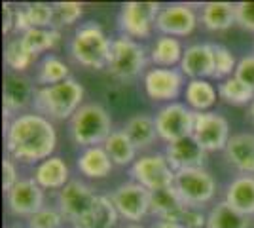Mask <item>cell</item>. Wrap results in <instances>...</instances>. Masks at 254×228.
Here are the masks:
<instances>
[{"label":"cell","instance_id":"obj_1","mask_svg":"<svg viewBox=\"0 0 254 228\" xmlns=\"http://www.w3.org/2000/svg\"><path fill=\"white\" fill-rule=\"evenodd\" d=\"M6 152L17 163H40L53 156L57 131L50 118L38 112H23L4 126Z\"/></svg>","mask_w":254,"mask_h":228},{"label":"cell","instance_id":"obj_2","mask_svg":"<svg viewBox=\"0 0 254 228\" xmlns=\"http://www.w3.org/2000/svg\"><path fill=\"white\" fill-rule=\"evenodd\" d=\"M85 89L76 80L68 78L61 84L40 86L34 93V112L42 114L52 122L70 120L84 105Z\"/></svg>","mask_w":254,"mask_h":228},{"label":"cell","instance_id":"obj_3","mask_svg":"<svg viewBox=\"0 0 254 228\" xmlns=\"http://www.w3.org/2000/svg\"><path fill=\"white\" fill-rule=\"evenodd\" d=\"M112 52V40L95 21H89L76 29L70 40V55L76 63L89 71H106Z\"/></svg>","mask_w":254,"mask_h":228},{"label":"cell","instance_id":"obj_4","mask_svg":"<svg viewBox=\"0 0 254 228\" xmlns=\"http://www.w3.org/2000/svg\"><path fill=\"white\" fill-rule=\"evenodd\" d=\"M112 131V118L99 103H85L68 120V135L82 149L103 147Z\"/></svg>","mask_w":254,"mask_h":228},{"label":"cell","instance_id":"obj_5","mask_svg":"<svg viewBox=\"0 0 254 228\" xmlns=\"http://www.w3.org/2000/svg\"><path fill=\"white\" fill-rule=\"evenodd\" d=\"M146 63V50L137 40L122 34L112 40V52L106 73L120 82H133L144 73Z\"/></svg>","mask_w":254,"mask_h":228},{"label":"cell","instance_id":"obj_6","mask_svg":"<svg viewBox=\"0 0 254 228\" xmlns=\"http://www.w3.org/2000/svg\"><path fill=\"white\" fill-rule=\"evenodd\" d=\"M175 188L186 206L203 207L216 194V181L205 167L182 169L175 175Z\"/></svg>","mask_w":254,"mask_h":228},{"label":"cell","instance_id":"obj_7","mask_svg":"<svg viewBox=\"0 0 254 228\" xmlns=\"http://www.w3.org/2000/svg\"><path fill=\"white\" fill-rule=\"evenodd\" d=\"M175 175H177V171L169 165L163 152L142 154L137 158V162L131 165L133 181L142 185L144 188H148L150 192L173 186L175 185Z\"/></svg>","mask_w":254,"mask_h":228},{"label":"cell","instance_id":"obj_8","mask_svg":"<svg viewBox=\"0 0 254 228\" xmlns=\"http://www.w3.org/2000/svg\"><path fill=\"white\" fill-rule=\"evenodd\" d=\"M156 130L161 141L167 145L191 137L195 112L182 103H167L156 112Z\"/></svg>","mask_w":254,"mask_h":228},{"label":"cell","instance_id":"obj_9","mask_svg":"<svg viewBox=\"0 0 254 228\" xmlns=\"http://www.w3.org/2000/svg\"><path fill=\"white\" fill-rule=\"evenodd\" d=\"M161 10L158 2H126L120 10V29L124 36L133 40L148 38L156 29V19Z\"/></svg>","mask_w":254,"mask_h":228},{"label":"cell","instance_id":"obj_10","mask_svg":"<svg viewBox=\"0 0 254 228\" xmlns=\"http://www.w3.org/2000/svg\"><path fill=\"white\" fill-rule=\"evenodd\" d=\"M110 200L120 219H126L131 225H138L146 215H150V190L135 181L116 186L110 194Z\"/></svg>","mask_w":254,"mask_h":228},{"label":"cell","instance_id":"obj_11","mask_svg":"<svg viewBox=\"0 0 254 228\" xmlns=\"http://www.w3.org/2000/svg\"><path fill=\"white\" fill-rule=\"evenodd\" d=\"M191 137L197 141L205 152L226 151L228 141L232 139L230 135V122L222 114L216 112H195L193 120V131Z\"/></svg>","mask_w":254,"mask_h":228},{"label":"cell","instance_id":"obj_12","mask_svg":"<svg viewBox=\"0 0 254 228\" xmlns=\"http://www.w3.org/2000/svg\"><path fill=\"white\" fill-rule=\"evenodd\" d=\"M99 196L101 194H97L93 186H89L80 179H72L64 188L57 192V207L63 213V217L70 225H74L76 221L85 217L93 209Z\"/></svg>","mask_w":254,"mask_h":228},{"label":"cell","instance_id":"obj_13","mask_svg":"<svg viewBox=\"0 0 254 228\" xmlns=\"http://www.w3.org/2000/svg\"><path fill=\"white\" fill-rule=\"evenodd\" d=\"M199 21V15L191 8V4L186 2H173L161 6L156 19V31L163 36H173V38H182L195 31Z\"/></svg>","mask_w":254,"mask_h":228},{"label":"cell","instance_id":"obj_14","mask_svg":"<svg viewBox=\"0 0 254 228\" xmlns=\"http://www.w3.org/2000/svg\"><path fill=\"white\" fill-rule=\"evenodd\" d=\"M6 204L11 215L15 217H32L42 207H46L44 188L32 177L21 179L17 185L6 192Z\"/></svg>","mask_w":254,"mask_h":228},{"label":"cell","instance_id":"obj_15","mask_svg":"<svg viewBox=\"0 0 254 228\" xmlns=\"http://www.w3.org/2000/svg\"><path fill=\"white\" fill-rule=\"evenodd\" d=\"M184 86V75L177 69H159L154 67L144 75V91L154 103H173Z\"/></svg>","mask_w":254,"mask_h":228},{"label":"cell","instance_id":"obj_16","mask_svg":"<svg viewBox=\"0 0 254 228\" xmlns=\"http://www.w3.org/2000/svg\"><path fill=\"white\" fill-rule=\"evenodd\" d=\"M36 89L23 75L8 73L4 78V114L6 122H10L13 116L23 114V110L34 103Z\"/></svg>","mask_w":254,"mask_h":228},{"label":"cell","instance_id":"obj_17","mask_svg":"<svg viewBox=\"0 0 254 228\" xmlns=\"http://www.w3.org/2000/svg\"><path fill=\"white\" fill-rule=\"evenodd\" d=\"M163 154L175 171L205 167V160H207V152L197 145L193 137H186V139L165 145Z\"/></svg>","mask_w":254,"mask_h":228},{"label":"cell","instance_id":"obj_18","mask_svg":"<svg viewBox=\"0 0 254 228\" xmlns=\"http://www.w3.org/2000/svg\"><path fill=\"white\" fill-rule=\"evenodd\" d=\"M180 73L190 80H207L214 75L212 44H191L184 50L180 61Z\"/></svg>","mask_w":254,"mask_h":228},{"label":"cell","instance_id":"obj_19","mask_svg":"<svg viewBox=\"0 0 254 228\" xmlns=\"http://www.w3.org/2000/svg\"><path fill=\"white\" fill-rule=\"evenodd\" d=\"M224 156L241 175H254V133L232 135Z\"/></svg>","mask_w":254,"mask_h":228},{"label":"cell","instance_id":"obj_20","mask_svg":"<svg viewBox=\"0 0 254 228\" xmlns=\"http://www.w3.org/2000/svg\"><path fill=\"white\" fill-rule=\"evenodd\" d=\"M32 179L42 186L44 190H57V192L72 181L70 169L61 156H52V158L38 163L34 167Z\"/></svg>","mask_w":254,"mask_h":228},{"label":"cell","instance_id":"obj_21","mask_svg":"<svg viewBox=\"0 0 254 228\" xmlns=\"http://www.w3.org/2000/svg\"><path fill=\"white\" fill-rule=\"evenodd\" d=\"M224 202L247 217L254 215V175H237L226 186Z\"/></svg>","mask_w":254,"mask_h":228},{"label":"cell","instance_id":"obj_22","mask_svg":"<svg viewBox=\"0 0 254 228\" xmlns=\"http://www.w3.org/2000/svg\"><path fill=\"white\" fill-rule=\"evenodd\" d=\"M76 165H78V171L87 179H105L114 169V162L110 160L105 147L84 149L76 160Z\"/></svg>","mask_w":254,"mask_h":228},{"label":"cell","instance_id":"obj_23","mask_svg":"<svg viewBox=\"0 0 254 228\" xmlns=\"http://www.w3.org/2000/svg\"><path fill=\"white\" fill-rule=\"evenodd\" d=\"M131 143L137 147V151H146L159 139L156 130V118L150 114H135L126 122L122 128Z\"/></svg>","mask_w":254,"mask_h":228},{"label":"cell","instance_id":"obj_24","mask_svg":"<svg viewBox=\"0 0 254 228\" xmlns=\"http://www.w3.org/2000/svg\"><path fill=\"white\" fill-rule=\"evenodd\" d=\"M199 21L209 31H228L235 25V4L230 2H207L201 6Z\"/></svg>","mask_w":254,"mask_h":228},{"label":"cell","instance_id":"obj_25","mask_svg":"<svg viewBox=\"0 0 254 228\" xmlns=\"http://www.w3.org/2000/svg\"><path fill=\"white\" fill-rule=\"evenodd\" d=\"M184 206L186 204L182 202V198L177 192L175 185L150 192V215H154L156 219H171V221H175Z\"/></svg>","mask_w":254,"mask_h":228},{"label":"cell","instance_id":"obj_26","mask_svg":"<svg viewBox=\"0 0 254 228\" xmlns=\"http://www.w3.org/2000/svg\"><path fill=\"white\" fill-rule=\"evenodd\" d=\"M118 219L120 215L110 196H99L93 209L85 217L76 221L72 228H114L118 225Z\"/></svg>","mask_w":254,"mask_h":228},{"label":"cell","instance_id":"obj_27","mask_svg":"<svg viewBox=\"0 0 254 228\" xmlns=\"http://www.w3.org/2000/svg\"><path fill=\"white\" fill-rule=\"evenodd\" d=\"M182 55H184V48L179 38L159 34L150 50V61L159 69H175V65H180Z\"/></svg>","mask_w":254,"mask_h":228},{"label":"cell","instance_id":"obj_28","mask_svg":"<svg viewBox=\"0 0 254 228\" xmlns=\"http://www.w3.org/2000/svg\"><path fill=\"white\" fill-rule=\"evenodd\" d=\"M103 147H105V151L108 152V156H110V160L114 162V165L126 167V165H133V163L137 162V158H138L137 147L131 143V139L127 137L124 130L112 131Z\"/></svg>","mask_w":254,"mask_h":228},{"label":"cell","instance_id":"obj_29","mask_svg":"<svg viewBox=\"0 0 254 228\" xmlns=\"http://www.w3.org/2000/svg\"><path fill=\"white\" fill-rule=\"evenodd\" d=\"M184 97L186 105L193 112H209V109L216 103L218 89L209 80H190L184 89Z\"/></svg>","mask_w":254,"mask_h":228},{"label":"cell","instance_id":"obj_30","mask_svg":"<svg viewBox=\"0 0 254 228\" xmlns=\"http://www.w3.org/2000/svg\"><path fill=\"white\" fill-rule=\"evenodd\" d=\"M207 228H251V217L239 213L222 200L209 209Z\"/></svg>","mask_w":254,"mask_h":228},{"label":"cell","instance_id":"obj_31","mask_svg":"<svg viewBox=\"0 0 254 228\" xmlns=\"http://www.w3.org/2000/svg\"><path fill=\"white\" fill-rule=\"evenodd\" d=\"M36 57L38 55H34L23 44L21 36L8 40L6 48H4V63H6V67L10 69L11 73H17V75H21L27 69H31V65L36 61Z\"/></svg>","mask_w":254,"mask_h":228},{"label":"cell","instance_id":"obj_32","mask_svg":"<svg viewBox=\"0 0 254 228\" xmlns=\"http://www.w3.org/2000/svg\"><path fill=\"white\" fill-rule=\"evenodd\" d=\"M68 78H70V69L57 55H46L38 67V73H36V82L40 86L61 84Z\"/></svg>","mask_w":254,"mask_h":228},{"label":"cell","instance_id":"obj_33","mask_svg":"<svg viewBox=\"0 0 254 228\" xmlns=\"http://www.w3.org/2000/svg\"><path fill=\"white\" fill-rule=\"evenodd\" d=\"M218 97L224 103L233 105V107H241V105H251L254 101V89L243 84L239 78L230 76L218 84Z\"/></svg>","mask_w":254,"mask_h":228},{"label":"cell","instance_id":"obj_34","mask_svg":"<svg viewBox=\"0 0 254 228\" xmlns=\"http://www.w3.org/2000/svg\"><path fill=\"white\" fill-rule=\"evenodd\" d=\"M21 40L32 54L40 55L42 52L53 50L59 44L61 33L57 29H29L25 34H21Z\"/></svg>","mask_w":254,"mask_h":228},{"label":"cell","instance_id":"obj_35","mask_svg":"<svg viewBox=\"0 0 254 228\" xmlns=\"http://www.w3.org/2000/svg\"><path fill=\"white\" fill-rule=\"evenodd\" d=\"M212 55H214V75L212 78L226 80L230 76L235 75L237 69V59L230 48H226L222 44H212Z\"/></svg>","mask_w":254,"mask_h":228},{"label":"cell","instance_id":"obj_36","mask_svg":"<svg viewBox=\"0 0 254 228\" xmlns=\"http://www.w3.org/2000/svg\"><path fill=\"white\" fill-rule=\"evenodd\" d=\"M23 8H25L31 29H53V19H55L53 4L31 2V4H25Z\"/></svg>","mask_w":254,"mask_h":228},{"label":"cell","instance_id":"obj_37","mask_svg":"<svg viewBox=\"0 0 254 228\" xmlns=\"http://www.w3.org/2000/svg\"><path fill=\"white\" fill-rule=\"evenodd\" d=\"M53 11H55L53 29L59 31V27H70V25H74L82 17L84 6L80 2H55L53 4Z\"/></svg>","mask_w":254,"mask_h":228},{"label":"cell","instance_id":"obj_38","mask_svg":"<svg viewBox=\"0 0 254 228\" xmlns=\"http://www.w3.org/2000/svg\"><path fill=\"white\" fill-rule=\"evenodd\" d=\"M66 219L59 211V207H42L38 213L27 219V228H64Z\"/></svg>","mask_w":254,"mask_h":228},{"label":"cell","instance_id":"obj_39","mask_svg":"<svg viewBox=\"0 0 254 228\" xmlns=\"http://www.w3.org/2000/svg\"><path fill=\"white\" fill-rule=\"evenodd\" d=\"M175 221H179L184 228H207V213L203 207L184 206Z\"/></svg>","mask_w":254,"mask_h":228},{"label":"cell","instance_id":"obj_40","mask_svg":"<svg viewBox=\"0 0 254 228\" xmlns=\"http://www.w3.org/2000/svg\"><path fill=\"white\" fill-rule=\"evenodd\" d=\"M235 25L245 31L254 33V2H237L235 4Z\"/></svg>","mask_w":254,"mask_h":228},{"label":"cell","instance_id":"obj_41","mask_svg":"<svg viewBox=\"0 0 254 228\" xmlns=\"http://www.w3.org/2000/svg\"><path fill=\"white\" fill-rule=\"evenodd\" d=\"M19 181L21 179H19V173H17V162L11 160L10 156L6 154L4 160H2V186H4V192L13 188Z\"/></svg>","mask_w":254,"mask_h":228},{"label":"cell","instance_id":"obj_42","mask_svg":"<svg viewBox=\"0 0 254 228\" xmlns=\"http://www.w3.org/2000/svg\"><path fill=\"white\" fill-rule=\"evenodd\" d=\"M235 78H239L243 84L254 89V54L245 55L239 59L237 63V69H235Z\"/></svg>","mask_w":254,"mask_h":228},{"label":"cell","instance_id":"obj_43","mask_svg":"<svg viewBox=\"0 0 254 228\" xmlns=\"http://www.w3.org/2000/svg\"><path fill=\"white\" fill-rule=\"evenodd\" d=\"M4 25H2V33L10 34L13 33V19H15V8H11V4H4Z\"/></svg>","mask_w":254,"mask_h":228},{"label":"cell","instance_id":"obj_44","mask_svg":"<svg viewBox=\"0 0 254 228\" xmlns=\"http://www.w3.org/2000/svg\"><path fill=\"white\" fill-rule=\"evenodd\" d=\"M152 228H184V227L180 225L179 221H171V219H158V221L152 225Z\"/></svg>","mask_w":254,"mask_h":228},{"label":"cell","instance_id":"obj_45","mask_svg":"<svg viewBox=\"0 0 254 228\" xmlns=\"http://www.w3.org/2000/svg\"><path fill=\"white\" fill-rule=\"evenodd\" d=\"M249 112H251V118L254 120V101L251 103V109H249Z\"/></svg>","mask_w":254,"mask_h":228},{"label":"cell","instance_id":"obj_46","mask_svg":"<svg viewBox=\"0 0 254 228\" xmlns=\"http://www.w3.org/2000/svg\"><path fill=\"white\" fill-rule=\"evenodd\" d=\"M122 228H144V227H140V225H126V227Z\"/></svg>","mask_w":254,"mask_h":228},{"label":"cell","instance_id":"obj_47","mask_svg":"<svg viewBox=\"0 0 254 228\" xmlns=\"http://www.w3.org/2000/svg\"><path fill=\"white\" fill-rule=\"evenodd\" d=\"M10 228H21V227H17V225H15V227H10Z\"/></svg>","mask_w":254,"mask_h":228}]
</instances>
